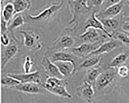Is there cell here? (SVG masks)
<instances>
[{"instance_id":"1f68e13d","label":"cell","mask_w":129,"mask_h":103,"mask_svg":"<svg viewBox=\"0 0 129 103\" xmlns=\"http://www.w3.org/2000/svg\"><path fill=\"white\" fill-rule=\"evenodd\" d=\"M8 23L2 18V20H1V34L8 33Z\"/></svg>"},{"instance_id":"4316f807","label":"cell","mask_w":129,"mask_h":103,"mask_svg":"<svg viewBox=\"0 0 129 103\" xmlns=\"http://www.w3.org/2000/svg\"><path fill=\"white\" fill-rule=\"evenodd\" d=\"M34 65V60L29 55L26 56L25 58L23 67L24 73H31V71Z\"/></svg>"},{"instance_id":"44dd1931","label":"cell","mask_w":129,"mask_h":103,"mask_svg":"<svg viewBox=\"0 0 129 103\" xmlns=\"http://www.w3.org/2000/svg\"><path fill=\"white\" fill-rule=\"evenodd\" d=\"M101 59V55L90 56L84 59L78 66L77 71L94 67L100 62Z\"/></svg>"},{"instance_id":"7402d4cb","label":"cell","mask_w":129,"mask_h":103,"mask_svg":"<svg viewBox=\"0 0 129 103\" xmlns=\"http://www.w3.org/2000/svg\"><path fill=\"white\" fill-rule=\"evenodd\" d=\"M104 71L101 66H96L87 70L85 80L93 85L98 77Z\"/></svg>"},{"instance_id":"4fadbf2b","label":"cell","mask_w":129,"mask_h":103,"mask_svg":"<svg viewBox=\"0 0 129 103\" xmlns=\"http://www.w3.org/2000/svg\"><path fill=\"white\" fill-rule=\"evenodd\" d=\"M123 45H124L121 41L115 39H112L111 40H108L103 43L97 49L92 52L88 57L91 56H99L104 54H108L116 49L121 47Z\"/></svg>"},{"instance_id":"e575fe53","label":"cell","mask_w":129,"mask_h":103,"mask_svg":"<svg viewBox=\"0 0 129 103\" xmlns=\"http://www.w3.org/2000/svg\"><path fill=\"white\" fill-rule=\"evenodd\" d=\"M123 32H124V31H123ZM124 32L125 33H126V34L127 35V36H128L129 37V33H128V32Z\"/></svg>"},{"instance_id":"ba28073f","label":"cell","mask_w":129,"mask_h":103,"mask_svg":"<svg viewBox=\"0 0 129 103\" xmlns=\"http://www.w3.org/2000/svg\"><path fill=\"white\" fill-rule=\"evenodd\" d=\"M106 41V40H101L93 43H82L78 46L70 49L69 50L77 57L85 59Z\"/></svg>"},{"instance_id":"d6a6232c","label":"cell","mask_w":129,"mask_h":103,"mask_svg":"<svg viewBox=\"0 0 129 103\" xmlns=\"http://www.w3.org/2000/svg\"><path fill=\"white\" fill-rule=\"evenodd\" d=\"M121 31L129 33V22L122 21L121 26Z\"/></svg>"},{"instance_id":"8fae6325","label":"cell","mask_w":129,"mask_h":103,"mask_svg":"<svg viewBox=\"0 0 129 103\" xmlns=\"http://www.w3.org/2000/svg\"><path fill=\"white\" fill-rule=\"evenodd\" d=\"M75 94L87 103H92L95 99V91L93 85L85 80L81 85L76 87Z\"/></svg>"},{"instance_id":"836d02e7","label":"cell","mask_w":129,"mask_h":103,"mask_svg":"<svg viewBox=\"0 0 129 103\" xmlns=\"http://www.w3.org/2000/svg\"><path fill=\"white\" fill-rule=\"evenodd\" d=\"M123 21L126 22H129V16H124L123 18Z\"/></svg>"},{"instance_id":"5b68a950","label":"cell","mask_w":129,"mask_h":103,"mask_svg":"<svg viewBox=\"0 0 129 103\" xmlns=\"http://www.w3.org/2000/svg\"><path fill=\"white\" fill-rule=\"evenodd\" d=\"M11 41L6 47L2 46L1 68L3 70L9 61L13 59L19 52L23 46L22 42L18 39L16 36H11Z\"/></svg>"},{"instance_id":"f546056e","label":"cell","mask_w":129,"mask_h":103,"mask_svg":"<svg viewBox=\"0 0 129 103\" xmlns=\"http://www.w3.org/2000/svg\"><path fill=\"white\" fill-rule=\"evenodd\" d=\"M1 41L2 46L4 47H6L10 44L11 38L8 33L1 34Z\"/></svg>"},{"instance_id":"5bb4252c","label":"cell","mask_w":129,"mask_h":103,"mask_svg":"<svg viewBox=\"0 0 129 103\" xmlns=\"http://www.w3.org/2000/svg\"><path fill=\"white\" fill-rule=\"evenodd\" d=\"M124 4V0H122L120 3L108 7L103 11L96 13V16L99 19L116 17L123 12Z\"/></svg>"},{"instance_id":"603a6c76","label":"cell","mask_w":129,"mask_h":103,"mask_svg":"<svg viewBox=\"0 0 129 103\" xmlns=\"http://www.w3.org/2000/svg\"><path fill=\"white\" fill-rule=\"evenodd\" d=\"M129 57V50L121 53L114 57L109 65V68H117L123 65L126 62Z\"/></svg>"},{"instance_id":"7a4b0ae2","label":"cell","mask_w":129,"mask_h":103,"mask_svg":"<svg viewBox=\"0 0 129 103\" xmlns=\"http://www.w3.org/2000/svg\"><path fill=\"white\" fill-rule=\"evenodd\" d=\"M118 76L117 68H108L103 71L93 84L95 98L111 93L116 87Z\"/></svg>"},{"instance_id":"cb8c5ba5","label":"cell","mask_w":129,"mask_h":103,"mask_svg":"<svg viewBox=\"0 0 129 103\" xmlns=\"http://www.w3.org/2000/svg\"><path fill=\"white\" fill-rule=\"evenodd\" d=\"M26 22L24 15L21 14L15 15L11 21L8 24V32H14V29L22 26Z\"/></svg>"},{"instance_id":"83f0119b","label":"cell","mask_w":129,"mask_h":103,"mask_svg":"<svg viewBox=\"0 0 129 103\" xmlns=\"http://www.w3.org/2000/svg\"><path fill=\"white\" fill-rule=\"evenodd\" d=\"M122 0H104L101 6L99 8V12L104 11L108 7L120 3Z\"/></svg>"},{"instance_id":"8992f818","label":"cell","mask_w":129,"mask_h":103,"mask_svg":"<svg viewBox=\"0 0 129 103\" xmlns=\"http://www.w3.org/2000/svg\"><path fill=\"white\" fill-rule=\"evenodd\" d=\"M23 37L22 42L24 48L31 52L40 50L42 47L40 34L31 30H21L20 31Z\"/></svg>"},{"instance_id":"e0dca14e","label":"cell","mask_w":129,"mask_h":103,"mask_svg":"<svg viewBox=\"0 0 129 103\" xmlns=\"http://www.w3.org/2000/svg\"><path fill=\"white\" fill-rule=\"evenodd\" d=\"M117 16L99 19L106 30L109 32V31H110L112 35L117 31H119V28L121 29V24L123 21V18L124 17V13H122L119 17H117Z\"/></svg>"},{"instance_id":"3957f363","label":"cell","mask_w":129,"mask_h":103,"mask_svg":"<svg viewBox=\"0 0 129 103\" xmlns=\"http://www.w3.org/2000/svg\"><path fill=\"white\" fill-rule=\"evenodd\" d=\"M77 30L73 27L64 29L45 52L54 53L70 49L78 43Z\"/></svg>"},{"instance_id":"d590c367","label":"cell","mask_w":129,"mask_h":103,"mask_svg":"<svg viewBox=\"0 0 129 103\" xmlns=\"http://www.w3.org/2000/svg\"><path fill=\"white\" fill-rule=\"evenodd\" d=\"M127 1L128 3H129V0H127Z\"/></svg>"},{"instance_id":"6da1fadb","label":"cell","mask_w":129,"mask_h":103,"mask_svg":"<svg viewBox=\"0 0 129 103\" xmlns=\"http://www.w3.org/2000/svg\"><path fill=\"white\" fill-rule=\"evenodd\" d=\"M64 4L63 0L60 2L53 3L35 16L29 13L25 14L24 16L26 23L39 27L45 26L55 18Z\"/></svg>"},{"instance_id":"7c38bea8","label":"cell","mask_w":129,"mask_h":103,"mask_svg":"<svg viewBox=\"0 0 129 103\" xmlns=\"http://www.w3.org/2000/svg\"><path fill=\"white\" fill-rule=\"evenodd\" d=\"M10 89L32 95H44L49 93L43 86L34 83H21Z\"/></svg>"},{"instance_id":"2e32d148","label":"cell","mask_w":129,"mask_h":103,"mask_svg":"<svg viewBox=\"0 0 129 103\" xmlns=\"http://www.w3.org/2000/svg\"><path fill=\"white\" fill-rule=\"evenodd\" d=\"M41 63L44 70L45 74L48 77H55L60 79L65 78L61 75L57 66L47 56L44 55L41 60Z\"/></svg>"},{"instance_id":"9c48e42d","label":"cell","mask_w":129,"mask_h":103,"mask_svg":"<svg viewBox=\"0 0 129 103\" xmlns=\"http://www.w3.org/2000/svg\"><path fill=\"white\" fill-rule=\"evenodd\" d=\"M8 76L18 80L21 83H34L42 85L47 77L44 78L38 70L29 73H9Z\"/></svg>"},{"instance_id":"f1b7e54d","label":"cell","mask_w":129,"mask_h":103,"mask_svg":"<svg viewBox=\"0 0 129 103\" xmlns=\"http://www.w3.org/2000/svg\"><path fill=\"white\" fill-rule=\"evenodd\" d=\"M129 69L127 66L122 65L117 68V74L119 77L125 78L129 75Z\"/></svg>"},{"instance_id":"ac0fdd59","label":"cell","mask_w":129,"mask_h":103,"mask_svg":"<svg viewBox=\"0 0 129 103\" xmlns=\"http://www.w3.org/2000/svg\"><path fill=\"white\" fill-rule=\"evenodd\" d=\"M54 63L57 66L61 75L68 80L71 78L77 71L74 65L71 62L57 61Z\"/></svg>"},{"instance_id":"ffe728a7","label":"cell","mask_w":129,"mask_h":103,"mask_svg":"<svg viewBox=\"0 0 129 103\" xmlns=\"http://www.w3.org/2000/svg\"><path fill=\"white\" fill-rule=\"evenodd\" d=\"M9 2L12 3L14 6V16L23 12H27L31 6L30 0H11Z\"/></svg>"},{"instance_id":"277c9868","label":"cell","mask_w":129,"mask_h":103,"mask_svg":"<svg viewBox=\"0 0 129 103\" xmlns=\"http://www.w3.org/2000/svg\"><path fill=\"white\" fill-rule=\"evenodd\" d=\"M67 4L72 16L68 24L73 25V27L77 30L79 22L83 16L91 13L94 10L91 0H68Z\"/></svg>"},{"instance_id":"484cf974","label":"cell","mask_w":129,"mask_h":103,"mask_svg":"<svg viewBox=\"0 0 129 103\" xmlns=\"http://www.w3.org/2000/svg\"><path fill=\"white\" fill-rule=\"evenodd\" d=\"M112 39L121 41L124 45L129 48V37L122 31H118L112 35Z\"/></svg>"},{"instance_id":"52a82bcc","label":"cell","mask_w":129,"mask_h":103,"mask_svg":"<svg viewBox=\"0 0 129 103\" xmlns=\"http://www.w3.org/2000/svg\"><path fill=\"white\" fill-rule=\"evenodd\" d=\"M44 55L49 57L53 63L57 61L71 62L74 65L76 71H77L78 66L82 60L84 59L74 55L71 52L69 49L54 53L45 52Z\"/></svg>"},{"instance_id":"4dcf8cb0","label":"cell","mask_w":129,"mask_h":103,"mask_svg":"<svg viewBox=\"0 0 129 103\" xmlns=\"http://www.w3.org/2000/svg\"><path fill=\"white\" fill-rule=\"evenodd\" d=\"M104 0H91V5L94 10L98 12L99 8L103 4Z\"/></svg>"},{"instance_id":"d6986e66","label":"cell","mask_w":129,"mask_h":103,"mask_svg":"<svg viewBox=\"0 0 129 103\" xmlns=\"http://www.w3.org/2000/svg\"><path fill=\"white\" fill-rule=\"evenodd\" d=\"M66 86L56 85L51 87H45V88L49 93L53 95L64 98L72 99L73 97L67 91Z\"/></svg>"},{"instance_id":"30bf717a","label":"cell","mask_w":129,"mask_h":103,"mask_svg":"<svg viewBox=\"0 0 129 103\" xmlns=\"http://www.w3.org/2000/svg\"><path fill=\"white\" fill-rule=\"evenodd\" d=\"M78 42L82 43H93L101 40H106L108 36L100 30L90 28L83 33L78 35Z\"/></svg>"},{"instance_id":"9a60e30c","label":"cell","mask_w":129,"mask_h":103,"mask_svg":"<svg viewBox=\"0 0 129 103\" xmlns=\"http://www.w3.org/2000/svg\"><path fill=\"white\" fill-rule=\"evenodd\" d=\"M96 11L93 10L88 18L86 19L84 24L83 32L88 29L92 28L102 31L106 35L109 39H112V35L106 30L101 21L96 18Z\"/></svg>"},{"instance_id":"d4e9b609","label":"cell","mask_w":129,"mask_h":103,"mask_svg":"<svg viewBox=\"0 0 129 103\" xmlns=\"http://www.w3.org/2000/svg\"><path fill=\"white\" fill-rule=\"evenodd\" d=\"M1 83L3 87L9 89L21 83L18 80L7 75L2 77Z\"/></svg>"}]
</instances>
